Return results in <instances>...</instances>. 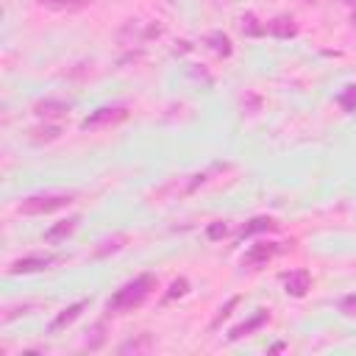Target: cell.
<instances>
[{
	"instance_id": "cell-13",
	"label": "cell",
	"mask_w": 356,
	"mask_h": 356,
	"mask_svg": "<svg viewBox=\"0 0 356 356\" xmlns=\"http://www.w3.org/2000/svg\"><path fill=\"white\" fill-rule=\"evenodd\" d=\"M89 0H39V6L50 8V11H78L83 8Z\"/></svg>"
},
{
	"instance_id": "cell-22",
	"label": "cell",
	"mask_w": 356,
	"mask_h": 356,
	"mask_svg": "<svg viewBox=\"0 0 356 356\" xmlns=\"http://www.w3.org/2000/svg\"><path fill=\"white\" fill-rule=\"evenodd\" d=\"M236 303H239V295H234V298H231V300H228V303H225V306L220 309V314L214 317V323H211V328H217V325H220V323H222V320H225V317L231 314V309H234Z\"/></svg>"
},
{
	"instance_id": "cell-16",
	"label": "cell",
	"mask_w": 356,
	"mask_h": 356,
	"mask_svg": "<svg viewBox=\"0 0 356 356\" xmlns=\"http://www.w3.org/2000/svg\"><path fill=\"white\" fill-rule=\"evenodd\" d=\"M264 31H267V25H259L253 14H245V17H242V33H248V36H261Z\"/></svg>"
},
{
	"instance_id": "cell-4",
	"label": "cell",
	"mask_w": 356,
	"mask_h": 356,
	"mask_svg": "<svg viewBox=\"0 0 356 356\" xmlns=\"http://www.w3.org/2000/svg\"><path fill=\"white\" fill-rule=\"evenodd\" d=\"M278 250H281V245H278V242H256V245H250V248L245 250V256H242V267L256 270V267L267 264Z\"/></svg>"
},
{
	"instance_id": "cell-2",
	"label": "cell",
	"mask_w": 356,
	"mask_h": 356,
	"mask_svg": "<svg viewBox=\"0 0 356 356\" xmlns=\"http://www.w3.org/2000/svg\"><path fill=\"white\" fill-rule=\"evenodd\" d=\"M75 200V192H36V195H28L19 200L17 211L19 214H31V217H39V214H50V211H58L64 206H70Z\"/></svg>"
},
{
	"instance_id": "cell-7",
	"label": "cell",
	"mask_w": 356,
	"mask_h": 356,
	"mask_svg": "<svg viewBox=\"0 0 356 356\" xmlns=\"http://www.w3.org/2000/svg\"><path fill=\"white\" fill-rule=\"evenodd\" d=\"M86 306H89V300H75L72 306H67L64 312H58V314L53 317V323L47 325V331H50V334H56V331H61V328H67L70 323H75V320L81 317V312H83Z\"/></svg>"
},
{
	"instance_id": "cell-19",
	"label": "cell",
	"mask_w": 356,
	"mask_h": 356,
	"mask_svg": "<svg viewBox=\"0 0 356 356\" xmlns=\"http://www.w3.org/2000/svg\"><path fill=\"white\" fill-rule=\"evenodd\" d=\"M31 134H36V136H33L36 142H42V139L50 142V139H56V136L61 134V128H58V125H47V128H36V131H31Z\"/></svg>"
},
{
	"instance_id": "cell-6",
	"label": "cell",
	"mask_w": 356,
	"mask_h": 356,
	"mask_svg": "<svg viewBox=\"0 0 356 356\" xmlns=\"http://www.w3.org/2000/svg\"><path fill=\"white\" fill-rule=\"evenodd\" d=\"M312 286V275L306 270H295V273H286L284 275V292L292 295V298H303Z\"/></svg>"
},
{
	"instance_id": "cell-5",
	"label": "cell",
	"mask_w": 356,
	"mask_h": 356,
	"mask_svg": "<svg viewBox=\"0 0 356 356\" xmlns=\"http://www.w3.org/2000/svg\"><path fill=\"white\" fill-rule=\"evenodd\" d=\"M53 261H56V256H50V253H44V256H25V259H17V261H11L8 273H11V275L39 273V270H47Z\"/></svg>"
},
{
	"instance_id": "cell-17",
	"label": "cell",
	"mask_w": 356,
	"mask_h": 356,
	"mask_svg": "<svg viewBox=\"0 0 356 356\" xmlns=\"http://www.w3.org/2000/svg\"><path fill=\"white\" fill-rule=\"evenodd\" d=\"M337 103H339L345 111H356V86H345V92L337 97Z\"/></svg>"
},
{
	"instance_id": "cell-25",
	"label": "cell",
	"mask_w": 356,
	"mask_h": 356,
	"mask_svg": "<svg viewBox=\"0 0 356 356\" xmlns=\"http://www.w3.org/2000/svg\"><path fill=\"white\" fill-rule=\"evenodd\" d=\"M309 3H317V0H309Z\"/></svg>"
},
{
	"instance_id": "cell-15",
	"label": "cell",
	"mask_w": 356,
	"mask_h": 356,
	"mask_svg": "<svg viewBox=\"0 0 356 356\" xmlns=\"http://www.w3.org/2000/svg\"><path fill=\"white\" fill-rule=\"evenodd\" d=\"M150 337L147 334H142L139 339H128L125 345H120V353H142V350H150Z\"/></svg>"
},
{
	"instance_id": "cell-23",
	"label": "cell",
	"mask_w": 356,
	"mask_h": 356,
	"mask_svg": "<svg viewBox=\"0 0 356 356\" xmlns=\"http://www.w3.org/2000/svg\"><path fill=\"white\" fill-rule=\"evenodd\" d=\"M186 286H189V281H186V278H178V281H172V286H170V292H167V300H172V298H181V295L186 292Z\"/></svg>"
},
{
	"instance_id": "cell-9",
	"label": "cell",
	"mask_w": 356,
	"mask_h": 356,
	"mask_svg": "<svg viewBox=\"0 0 356 356\" xmlns=\"http://www.w3.org/2000/svg\"><path fill=\"white\" fill-rule=\"evenodd\" d=\"M267 320H270V314H267L264 309H259V312H256V314H253L250 320H245V323H239V325H234V328H231V334H228V339H231V342H236V339H242L245 334H250V331H256V328H261V325H264Z\"/></svg>"
},
{
	"instance_id": "cell-11",
	"label": "cell",
	"mask_w": 356,
	"mask_h": 356,
	"mask_svg": "<svg viewBox=\"0 0 356 356\" xmlns=\"http://www.w3.org/2000/svg\"><path fill=\"white\" fill-rule=\"evenodd\" d=\"M267 31H270L273 36H278V39H289V36L298 33V28H295V22H292L289 17H275L273 22H267Z\"/></svg>"
},
{
	"instance_id": "cell-24",
	"label": "cell",
	"mask_w": 356,
	"mask_h": 356,
	"mask_svg": "<svg viewBox=\"0 0 356 356\" xmlns=\"http://www.w3.org/2000/svg\"><path fill=\"white\" fill-rule=\"evenodd\" d=\"M348 6H356V0H345ZM353 22H356V14H353Z\"/></svg>"
},
{
	"instance_id": "cell-20",
	"label": "cell",
	"mask_w": 356,
	"mask_h": 356,
	"mask_svg": "<svg viewBox=\"0 0 356 356\" xmlns=\"http://www.w3.org/2000/svg\"><path fill=\"white\" fill-rule=\"evenodd\" d=\"M225 234H228V225H225L222 220H217V222H211V225L206 228V236H209V239H222Z\"/></svg>"
},
{
	"instance_id": "cell-10",
	"label": "cell",
	"mask_w": 356,
	"mask_h": 356,
	"mask_svg": "<svg viewBox=\"0 0 356 356\" xmlns=\"http://www.w3.org/2000/svg\"><path fill=\"white\" fill-rule=\"evenodd\" d=\"M78 222H81V217L75 214V217H67V220H61V222H56L53 228H47L44 231V239L47 242H56V239H64V236H70L75 228H78Z\"/></svg>"
},
{
	"instance_id": "cell-12",
	"label": "cell",
	"mask_w": 356,
	"mask_h": 356,
	"mask_svg": "<svg viewBox=\"0 0 356 356\" xmlns=\"http://www.w3.org/2000/svg\"><path fill=\"white\" fill-rule=\"evenodd\" d=\"M278 222L273 220V217H253V220H248L245 225H242V231H239V236L245 239V236H253V234H259V231H273Z\"/></svg>"
},
{
	"instance_id": "cell-8",
	"label": "cell",
	"mask_w": 356,
	"mask_h": 356,
	"mask_svg": "<svg viewBox=\"0 0 356 356\" xmlns=\"http://www.w3.org/2000/svg\"><path fill=\"white\" fill-rule=\"evenodd\" d=\"M70 111V103H64V100H53V97H47V100H39L36 106H33V114L36 117H44V120H56V117H64Z\"/></svg>"
},
{
	"instance_id": "cell-1",
	"label": "cell",
	"mask_w": 356,
	"mask_h": 356,
	"mask_svg": "<svg viewBox=\"0 0 356 356\" xmlns=\"http://www.w3.org/2000/svg\"><path fill=\"white\" fill-rule=\"evenodd\" d=\"M153 289H156V275H153V273H142V275L125 281V284L106 300V312H111V314L131 312V309L142 306V303L150 298Z\"/></svg>"
},
{
	"instance_id": "cell-18",
	"label": "cell",
	"mask_w": 356,
	"mask_h": 356,
	"mask_svg": "<svg viewBox=\"0 0 356 356\" xmlns=\"http://www.w3.org/2000/svg\"><path fill=\"white\" fill-rule=\"evenodd\" d=\"M122 242H125V236H122V234H117V236H111V239H106V242H100L103 248H97V250H95V256L100 259V256H106L108 250H120V248H122Z\"/></svg>"
},
{
	"instance_id": "cell-14",
	"label": "cell",
	"mask_w": 356,
	"mask_h": 356,
	"mask_svg": "<svg viewBox=\"0 0 356 356\" xmlns=\"http://www.w3.org/2000/svg\"><path fill=\"white\" fill-rule=\"evenodd\" d=\"M209 44H211V50L214 53H220V56H231V39L225 36V33H209V39H206Z\"/></svg>"
},
{
	"instance_id": "cell-3",
	"label": "cell",
	"mask_w": 356,
	"mask_h": 356,
	"mask_svg": "<svg viewBox=\"0 0 356 356\" xmlns=\"http://www.w3.org/2000/svg\"><path fill=\"white\" fill-rule=\"evenodd\" d=\"M125 117H128V108H125V106H100V108H95V111L81 122V128H83V131H95V128L117 125V122H122Z\"/></svg>"
},
{
	"instance_id": "cell-21",
	"label": "cell",
	"mask_w": 356,
	"mask_h": 356,
	"mask_svg": "<svg viewBox=\"0 0 356 356\" xmlns=\"http://www.w3.org/2000/svg\"><path fill=\"white\" fill-rule=\"evenodd\" d=\"M339 312H342L345 317H356V295H345V298L339 300Z\"/></svg>"
}]
</instances>
